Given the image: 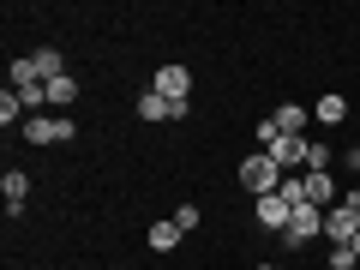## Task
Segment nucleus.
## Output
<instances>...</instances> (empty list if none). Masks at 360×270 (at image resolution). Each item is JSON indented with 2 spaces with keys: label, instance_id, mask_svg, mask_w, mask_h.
<instances>
[{
  "label": "nucleus",
  "instance_id": "obj_1",
  "mask_svg": "<svg viewBox=\"0 0 360 270\" xmlns=\"http://www.w3.org/2000/svg\"><path fill=\"white\" fill-rule=\"evenodd\" d=\"M354 234H360V186L342 193L330 210H324V240L330 246H354Z\"/></svg>",
  "mask_w": 360,
  "mask_h": 270
},
{
  "label": "nucleus",
  "instance_id": "obj_2",
  "mask_svg": "<svg viewBox=\"0 0 360 270\" xmlns=\"http://www.w3.org/2000/svg\"><path fill=\"white\" fill-rule=\"evenodd\" d=\"M240 186H246L252 198H264V193H276V186H283V168L270 162L264 150H252V156L240 162Z\"/></svg>",
  "mask_w": 360,
  "mask_h": 270
},
{
  "label": "nucleus",
  "instance_id": "obj_3",
  "mask_svg": "<svg viewBox=\"0 0 360 270\" xmlns=\"http://www.w3.org/2000/svg\"><path fill=\"white\" fill-rule=\"evenodd\" d=\"M25 139L30 144H66V139H78V120L72 115H30L25 120Z\"/></svg>",
  "mask_w": 360,
  "mask_h": 270
},
{
  "label": "nucleus",
  "instance_id": "obj_4",
  "mask_svg": "<svg viewBox=\"0 0 360 270\" xmlns=\"http://www.w3.org/2000/svg\"><path fill=\"white\" fill-rule=\"evenodd\" d=\"M319 234H324V210H319V205H300L295 222H288L276 240H283V246H307V240H319Z\"/></svg>",
  "mask_w": 360,
  "mask_h": 270
},
{
  "label": "nucleus",
  "instance_id": "obj_5",
  "mask_svg": "<svg viewBox=\"0 0 360 270\" xmlns=\"http://www.w3.org/2000/svg\"><path fill=\"white\" fill-rule=\"evenodd\" d=\"M252 217H258V229H276V234H283L288 222H295V205H288L283 193H264V198H252Z\"/></svg>",
  "mask_w": 360,
  "mask_h": 270
},
{
  "label": "nucleus",
  "instance_id": "obj_6",
  "mask_svg": "<svg viewBox=\"0 0 360 270\" xmlns=\"http://www.w3.org/2000/svg\"><path fill=\"white\" fill-rule=\"evenodd\" d=\"M156 96H168V103H186V96H193V72H186V66H156Z\"/></svg>",
  "mask_w": 360,
  "mask_h": 270
},
{
  "label": "nucleus",
  "instance_id": "obj_7",
  "mask_svg": "<svg viewBox=\"0 0 360 270\" xmlns=\"http://www.w3.org/2000/svg\"><path fill=\"white\" fill-rule=\"evenodd\" d=\"M186 115H193L186 103H168V96H156V90L139 96V120H186Z\"/></svg>",
  "mask_w": 360,
  "mask_h": 270
},
{
  "label": "nucleus",
  "instance_id": "obj_8",
  "mask_svg": "<svg viewBox=\"0 0 360 270\" xmlns=\"http://www.w3.org/2000/svg\"><path fill=\"white\" fill-rule=\"evenodd\" d=\"M270 120H276V132H288V139H307V127H312V115L300 103H283V108H270Z\"/></svg>",
  "mask_w": 360,
  "mask_h": 270
},
{
  "label": "nucleus",
  "instance_id": "obj_9",
  "mask_svg": "<svg viewBox=\"0 0 360 270\" xmlns=\"http://www.w3.org/2000/svg\"><path fill=\"white\" fill-rule=\"evenodd\" d=\"M0 198H6V210H25V198H30V174L25 168H6V174H0Z\"/></svg>",
  "mask_w": 360,
  "mask_h": 270
},
{
  "label": "nucleus",
  "instance_id": "obj_10",
  "mask_svg": "<svg viewBox=\"0 0 360 270\" xmlns=\"http://www.w3.org/2000/svg\"><path fill=\"white\" fill-rule=\"evenodd\" d=\"M30 66H37V78H42V84L66 78V54H60V49H37V54H30Z\"/></svg>",
  "mask_w": 360,
  "mask_h": 270
},
{
  "label": "nucleus",
  "instance_id": "obj_11",
  "mask_svg": "<svg viewBox=\"0 0 360 270\" xmlns=\"http://www.w3.org/2000/svg\"><path fill=\"white\" fill-rule=\"evenodd\" d=\"M312 120H319V127H342V120H348V103H342V96L330 90V96H319V108H312Z\"/></svg>",
  "mask_w": 360,
  "mask_h": 270
},
{
  "label": "nucleus",
  "instance_id": "obj_12",
  "mask_svg": "<svg viewBox=\"0 0 360 270\" xmlns=\"http://www.w3.org/2000/svg\"><path fill=\"white\" fill-rule=\"evenodd\" d=\"M307 205H319V210L336 205V180L330 174H307Z\"/></svg>",
  "mask_w": 360,
  "mask_h": 270
},
{
  "label": "nucleus",
  "instance_id": "obj_13",
  "mask_svg": "<svg viewBox=\"0 0 360 270\" xmlns=\"http://www.w3.org/2000/svg\"><path fill=\"white\" fill-rule=\"evenodd\" d=\"M72 103H78V78L66 72V78H54V84H49V108H60V115H66Z\"/></svg>",
  "mask_w": 360,
  "mask_h": 270
},
{
  "label": "nucleus",
  "instance_id": "obj_14",
  "mask_svg": "<svg viewBox=\"0 0 360 270\" xmlns=\"http://www.w3.org/2000/svg\"><path fill=\"white\" fill-rule=\"evenodd\" d=\"M330 162H336V150H330L324 139H312V144H307V174H330Z\"/></svg>",
  "mask_w": 360,
  "mask_h": 270
},
{
  "label": "nucleus",
  "instance_id": "obj_15",
  "mask_svg": "<svg viewBox=\"0 0 360 270\" xmlns=\"http://www.w3.org/2000/svg\"><path fill=\"white\" fill-rule=\"evenodd\" d=\"M174 246H180L174 217H168V222H150V252H174Z\"/></svg>",
  "mask_w": 360,
  "mask_h": 270
},
{
  "label": "nucleus",
  "instance_id": "obj_16",
  "mask_svg": "<svg viewBox=\"0 0 360 270\" xmlns=\"http://www.w3.org/2000/svg\"><path fill=\"white\" fill-rule=\"evenodd\" d=\"M198 217H205L198 205H180V210H174V229H180V234H193V229H198Z\"/></svg>",
  "mask_w": 360,
  "mask_h": 270
},
{
  "label": "nucleus",
  "instance_id": "obj_17",
  "mask_svg": "<svg viewBox=\"0 0 360 270\" xmlns=\"http://www.w3.org/2000/svg\"><path fill=\"white\" fill-rule=\"evenodd\" d=\"M324 264H330V270H354L360 258H354V246H330V258H324Z\"/></svg>",
  "mask_w": 360,
  "mask_h": 270
},
{
  "label": "nucleus",
  "instance_id": "obj_18",
  "mask_svg": "<svg viewBox=\"0 0 360 270\" xmlns=\"http://www.w3.org/2000/svg\"><path fill=\"white\" fill-rule=\"evenodd\" d=\"M342 162H348V168H354V174H360V150H348V156H342Z\"/></svg>",
  "mask_w": 360,
  "mask_h": 270
},
{
  "label": "nucleus",
  "instance_id": "obj_19",
  "mask_svg": "<svg viewBox=\"0 0 360 270\" xmlns=\"http://www.w3.org/2000/svg\"><path fill=\"white\" fill-rule=\"evenodd\" d=\"M252 270H276V264H270V258H258V264H252Z\"/></svg>",
  "mask_w": 360,
  "mask_h": 270
},
{
  "label": "nucleus",
  "instance_id": "obj_20",
  "mask_svg": "<svg viewBox=\"0 0 360 270\" xmlns=\"http://www.w3.org/2000/svg\"><path fill=\"white\" fill-rule=\"evenodd\" d=\"M354 258H360V234H354Z\"/></svg>",
  "mask_w": 360,
  "mask_h": 270
}]
</instances>
